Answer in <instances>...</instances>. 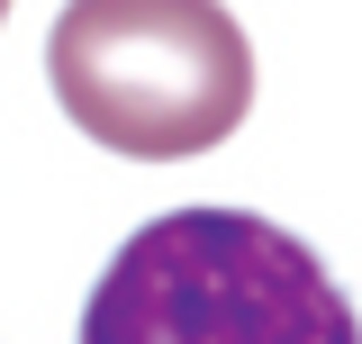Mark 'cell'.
I'll list each match as a JSON object with an SVG mask.
<instances>
[{"mask_svg":"<svg viewBox=\"0 0 362 344\" xmlns=\"http://www.w3.org/2000/svg\"><path fill=\"white\" fill-rule=\"evenodd\" d=\"M45 73L64 118L136 164L209 154L254 109V55L218 0H73Z\"/></svg>","mask_w":362,"mask_h":344,"instance_id":"obj_2","label":"cell"},{"mask_svg":"<svg viewBox=\"0 0 362 344\" xmlns=\"http://www.w3.org/2000/svg\"><path fill=\"white\" fill-rule=\"evenodd\" d=\"M82 344H362V317L290 227L254 209H173L90 281Z\"/></svg>","mask_w":362,"mask_h":344,"instance_id":"obj_1","label":"cell"}]
</instances>
